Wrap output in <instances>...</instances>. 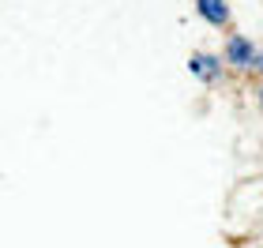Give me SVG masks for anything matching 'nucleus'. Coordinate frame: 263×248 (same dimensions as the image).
<instances>
[{
  "instance_id": "nucleus-2",
  "label": "nucleus",
  "mask_w": 263,
  "mask_h": 248,
  "mask_svg": "<svg viewBox=\"0 0 263 248\" xmlns=\"http://www.w3.org/2000/svg\"><path fill=\"white\" fill-rule=\"evenodd\" d=\"M188 72H192V79H199L203 87H218V83L230 75L218 53H203V49H196L188 56Z\"/></svg>"
},
{
  "instance_id": "nucleus-1",
  "label": "nucleus",
  "mask_w": 263,
  "mask_h": 248,
  "mask_svg": "<svg viewBox=\"0 0 263 248\" xmlns=\"http://www.w3.org/2000/svg\"><path fill=\"white\" fill-rule=\"evenodd\" d=\"M256 49H259V42L256 38H248V34L241 30H226V38H222V64H226V72H233V75H248L252 72V61H256Z\"/></svg>"
},
{
  "instance_id": "nucleus-4",
  "label": "nucleus",
  "mask_w": 263,
  "mask_h": 248,
  "mask_svg": "<svg viewBox=\"0 0 263 248\" xmlns=\"http://www.w3.org/2000/svg\"><path fill=\"white\" fill-rule=\"evenodd\" d=\"M248 75H252L256 83H263V45L256 49V61H252V72H248Z\"/></svg>"
},
{
  "instance_id": "nucleus-3",
  "label": "nucleus",
  "mask_w": 263,
  "mask_h": 248,
  "mask_svg": "<svg viewBox=\"0 0 263 248\" xmlns=\"http://www.w3.org/2000/svg\"><path fill=\"white\" fill-rule=\"evenodd\" d=\"M196 15L214 30H233V4L230 0H192Z\"/></svg>"
},
{
  "instance_id": "nucleus-5",
  "label": "nucleus",
  "mask_w": 263,
  "mask_h": 248,
  "mask_svg": "<svg viewBox=\"0 0 263 248\" xmlns=\"http://www.w3.org/2000/svg\"><path fill=\"white\" fill-rule=\"evenodd\" d=\"M256 105L263 109V83H256Z\"/></svg>"
}]
</instances>
